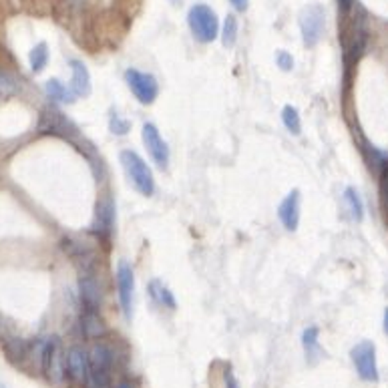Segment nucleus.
<instances>
[{"label":"nucleus","instance_id":"cd10ccee","mask_svg":"<svg viewBox=\"0 0 388 388\" xmlns=\"http://www.w3.org/2000/svg\"><path fill=\"white\" fill-rule=\"evenodd\" d=\"M276 63H278V67L282 69V71H292L294 69V58H292V54L285 51H280L276 54Z\"/></svg>","mask_w":388,"mask_h":388},{"label":"nucleus","instance_id":"2f4dec72","mask_svg":"<svg viewBox=\"0 0 388 388\" xmlns=\"http://www.w3.org/2000/svg\"><path fill=\"white\" fill-rule=\"evenodd\" d=\"M115 388H137V385L133 380H129V378H125V380H119Z\"/></svg>","mask_w":388,"mask_h":388},{"label":"nucleus","instance_id":"0eeeda50","mask_svg":"<svg viewBox=\"0 0 388 388\" xmlns=\"http://www.w3.org/2000/svg\"><path fill=\"white\" fill-rule=\"evenodd\" d=\"M352 363L356 366L358 376L366 382H376L378 380V366H376V346L370 340L358 342L352 352Z\"/></svg>","mask_w":388,"mask_h":388},{"label":"nucleus","instance_id":"4468645a","mask_svg":"<svg viewBox=\"0 0 388 388\" xmlns=\"http://www.w3.org/2000/svg\"><path fill=\"white\" fill-rule=\"evenodd\" d=\"M91 372H105L113 374V368L117 366V352L111 344L99 342L91 348Z\"/></svg>","mask_w":388,"mask_h":388},{"label":"nucleus","instance_id":"7ed1b4c3","mask_svg":"<svg viewBox=\"0 0 388 388\" xmlns=\"http://www.w3.org/2000/svg\"><path fill=\"white\" fill-rule=\"evenodd\" d=\"M41 368L47 374V378L56 387H61L63 380L67 378V352H63V346H61L58 338H49L45 342L43 366Z\"/></svg>","mask_w":388,"mask_h":388},{"label":"nucleus","instance_id":"aec40b11","mask_svg":"<svg viewBox=\"0 0 388 388\" xmlns=\"http://www.w3.org/2000/svg\"><path fill=\"white\" fill-rule=\"evenodd\" d=\"M344 204L348 207V211H350V215H352L354 222H363L364 204L363 200H360V195H358V191H356L354 187H346V189H344Z\"/></svg>","mask_w":388,"mask_h":388},{"label":"nucleus","instance_id":"72a5a7b5","mask_svg":"<svg viewBox=\"0 0 388 388\" xmlns=\"http://www.w3.org/2000/svg\"><path fill=\"white\" fill-rule=\"evenodd\" d=\"M2 97H4V93H2V91H0V101H2Z\"/></svg>","mask_w":388,"mask_h":388},{"label":"nucleus","instance_id":"2eb2a0df","mask_svg":"<svg viewBox=\"0 0 388 388\" xmlns=\"http://www.w3.org/2000/svg\"><path fill=\"white\" fill-rule=\"evenodd\" d=\"M71 91L75 93V97H89L91 95V75L89 69L85 67V63L80 61H71Z\"/></svg>","mask_w":388,"mask_h":388},{"label":"nucleus","instance_id":"393cba45","mask_svg":"<svg viewBox=\"0 0 388 388\" xmlns=\"http://www.w3.org/2000/svg\"><path fill=\"white\" fill-rule=\"evenodd\" d=\"M19 89H21L19 78L14 77L12 73L0 69V91H2L4 95H12V93H19Z\"/></svg>","mask_w":388,"mask_h":388},{"label":"nucleus","instance_id":"6e6552de","mask_svg":"<svg viewBox=\"0 0 388 388\" xmlns=\"http://www.w3.org/2000/svg\"><path fill=\"white\" fill-rule=\"evenodd\" d=\"M141 137H143V143L147 147V153L155 161L157 167L159 169H167V165H169V147L163 141L159 129L153 123H145L143 129H141Z\"/></svg>","mask_w":388,"mask_h":388},{"label":"nucleus","instance_id":"dca6fc26","mask_svg":"<svg viewBox=\"0 0 388 388\" xmlns=\"http://www.w3.org/2000/svg\"><path fill=\"white\" fill-rule=\"evenodd\" d=\"M149 296H151V300H153L155 304L163 306V308H169V310H175V308H177V302H175V298H173V292L163 284L161 280H151V282H149Z\"/></svg>","mask_w":388,"mask_h":388},{"label":"nucleus","instance_id":"b1692460","mask_svg":"<svg viewBox=\"0 0 388 388\" xmlns=\"http://www.w3.org/2000/svg\"><path fill=\"white\" fill-rule=\"evenodd\" d=\"M237 19H235V14H228L226 17V21H224V28H222V43H224V47H228V49H232L233 45H235V41H237Z\"/></svg>","mask_w":388,"mask_h":388},{"label":"nucleus","instance_id":"7c9ffc66","mask_svg":"<svg viewBox=\"0 0 388 388\" xmlns=\"http://www.w3.org/2000/svg\"><path fill=\"white\" fill-rule=\"evenodd\" d=\"M230 2L237 10H248V4H250V0H230Z\"/></svg>","mask_w":388,"mask_h":388},{"label":"nucleus","instance_id":"f3484780","mask_svg":"<svg viewBox=\"0 0 388 388\" xmlns=\"http://www.w3.org/2000/svg\"><path fill=\"white\" fill-rule=\"evenodd\" d=\"M80 330L87 338H99L105 334V324L99 312H83L80 316Z\"/></svg>","mask_w":388,"mask_h":388},{"label":"nucleus","instance_id":"bb28decb","mask_svg":"<svg viewBox=\"0 0 388 388\" xmlns=\"http://www.w3.org/2000/svg\"><path fill=\"white\" fill-rule=\"evenodd\" d=\"M109 129H111V133H115V135H127L131 129V123L127 119H121L117 113H113L111 119H109Z\"/></svg>","mask_w":388,"mask_h":388},{"label":"nucleus","instance_id":"4be33fe9","mask_svg":"<svg viewBox=\"0 0 388 388\" xmlns=\"http://www.w3.org/2000/svg\"><path fill=\"white\" fill-rule=\"evenodd\" d=\"M30 69H32V73H41L45 67H47V63H49V47L45 45V43H39L32 51H30Z\"/></svg>","mask_w":388,"mask_h":388},{"label":"nucleus","instance_id":"9d476101","mask_svg":"<svg viewBox=\"0 0 388 388\" xmlns=\"http://www.w3.org/2000/svg\"><path fill=\"white\" fill-rule=\"evenodd\" d=\"M67 376L78 382L85 385L91 376V356L83 346H73L67 352Z\"/></svg>","mask_w":388,"mask_h":388},{"label":"nucleus","instance_id":"a211bd4d","mask_svg":"<svg viewBox=\"0 0 388 388\" xmlns=\"http://www.w3.org/2000/svg\"><path fill=\"white\" fill-rule=\"evenodd\" d=\"M318 336H320V330L316 326H310L302 332V346H304V352H306V358L310 363H316L322 354L320 350V342H318Z\"/></svg>","mask_w":388,"mask_h":388},{"label":"nucleus","instance_id":"f8f14e48","mask_svg":"<svg viewBox=\"0 0 388 388\" xmlns=\"http://www.w3.org/2000/svg\"><path fill=\"white\" fill-rule=\"evenodd\" d=\"M278 217L288 232H296L300 224V191L292 189L278 207Z\"/></svg>","mask_w":388,"mask_h":388},{"label":"nucleus","instance_id":"f257e3e1","mask_svg":"<svg viewBox=\"0 0 388 388\" xmlns=\"http://www.w3.org/2000/svg\"><path fill=\"white\" fill-rule=\"evenodd\" d=\"M119 161L127 173V180L131 182V185L145 197L153 195L155 191V180H153V173L149 169V165L143 161V157L131 149H123L119 153Z\"/></svg>","mask_w":388,"mask_h":388},{"label":"nucleus","instance_id":"5701e85b","mask_svg":"<svg viewBox=\"0 0 388 388\" xmlns=\"http://www.w3.org/2000/svg\"><path fill=\"white\" fill-rule=\"evenodd\" d=\"M282 121H284V127L292 135H300L302 133V121H300V115H298V109L292 107V105H285L282 109Z\"/></svg>","mask_w":388,"mask_h":388},{"label":"nucleus","instance_id":"412c9836","mask_svg":"<svg viewBox=\"0 0 388 388\" xmlns=\"http://www.w3.org/2000/svg\"><path fill=\"white\" fill-rule=\"evenodd\" d=\"M6 354H8V358H10L12 363H23V360L28 358L30 348H28V344H26L25 340H21V338H10V340L6 342Z\"/></svg>","mask_w":388,"mask_h":388},{"label":"nucleus","instance_id":"20e7f679","mask_svg":"<svg viewBox=\"0 0 388 388\" xmlns=\"http://www.w3.org/2000/svg\"><path fill=\"white\" fill-rule=\"evenodd\" d=\"M324 28H326V14L324 8L320 4H308L302 8L300 12V32H302V41L306 47H316L322 36H324Z\"/></svg>","mask_w":388,"mask_h":388},{"label":"nucleus","instance_id":"f704fd0d","mask_svg":"<svg viewBox=\"0 0 388 388\" xmlns=\"http://www.w3.org/2000/svg\"><path fill=\"white\" fill-rule=\"evenodd\" d=\"M0 388H4V385H0Z\"/></svg>","mask_w":388,"mask_h":388},{"label":"nucleus","instance_id":"39448f33","mask_svg":"<svg viewBox=\"0 0 388 388\" xmlns=\"http://www.w3.org/2000/svg\"><path fill=\"white\" fill-rule=\"evenodd\" d=\"M39 131L47 133V135H56V137H65V139H73L77 137V125L63 115L56 107H45L41 113V121H39Z\"/></svg>","mask_w":388,"mask_h":388},{"label":"nucleus","instance_id":"473e14b6","mask_svg":"<svg viewBox=\"0 0 388 388\" xmlns=\"http://www.w3.org/2000/svg\"><path fill=\"white\" fill-rule=\"evenodd\" d=\"M385 334L388 336V308L385 310Z\"/></svg>","mask_w":388,"mask_h":388},{"label":"nucleus","instance_id":"a878e982","mask_svg":"<svg viewBox=\"0 0 388 388\" xmlns=\"http://www.w3.org/2000/svg\"><path fill=\"white\" fill-rule=\"evenodd\" d=\"M85 388H113L111 387V374H105V372H91L89 380L85 382Z\"/></svg>","mask_w":388,"mask_h":388},{"label":"nucleus","instance_id":"6ab92c4d","mask_svg":"<svg viewBox=\"0 0 388 388\" xmlns=\"http://www.w3.org/2000/svg\"><path fill=\"white\" fill-rule=\"evenodd\" d=\"M45 91L51 99L58 101V103H75V93L71 89H67L58 78H49L45 83Z\"/></svg>","mask_w":388,"mask_h":388},{"label":"nucleus","instance_id":"c85d7f7f","mask_svg":"<svg viewBox=\"0 0 388 388\" xmlns=\"http://www.w3.org/2000/svg\"><path fill=\"white\" fill-rule=\"evenodd\" d=\"M224 387H226V388H239V382H237V378L233 376L232 368H226V372H224Z\"/></svg>","mask_w":388,"mask_h":388},{"label":"nucleus","instance_id":"1a4fd4ad","mask_svg":"<svg viewBox=\"0 0 388 388\" xmlns=\"http://www.w3.org/2000/svg\"><path fill=\"white\" fill-rule=\"evenodd\" d=\"M117 288H119V302L125 318L129 320L133 314V294H135V274L129 261L121 259L117 266Z\"/></svg>","mask_w":388,"mask_h":388},{"label":"nucleus","instance_id":"9b49d317","mask_svg":"<svg viewBox=\"0 0 388 388\" xmlns=\"http://www.w3.org/2000/svg\"><path fill=\"white\" fill-rule=\"evenodd\" d=\"M91 230L97 233L99 237L109 239L115 230V204L111 197H105L97 204V211H95V219Z\"/></svg>","mask_w":388,"mask_h":388},{"label":"nucleus","instance_id":"423d86ee","mask_svg":"<svg viewBox=\"0 0 388 388\" xmlns=\"http://www.w3.org/2000/svg\"><path fill=\"white\" fill-rule=\"evenodd\" d=\"M125 83L131 89V93L135 95V99L143 105L155 103L157 95H159V83L153 75L149 73H141L137 69H127L125 71Z\"/></svg>","mask_w":388,"mask_h":388},{"label":"nucleus","instance_id":"c756f323","mask_svg":"<svg viewBox=\"0 0 388 388\" xmlns=\"http://www.w3.org/2000/svg\"><path fill=\"white\" fill-rule=\"evenodd\" d=\"M352 4H354V0H338V6L342 12H348L352 8Z\"/></svg>","mask_w":388,"mask_h":388},{"label":"nucleus","instance_id":"f03ea898","mask_svg":"<svg viewBox=\"0 0 388 388\" xmlns=\"http://www.w3.org/2000/svg\"><path fill=\"white\" fill-rule=\"evenodd\" d=\"M187 23L191 34L200 43H213L219 36V21L217 14L207 4H193L187 14Z\"/></svg>","mask_w":388,"mask_h":388},{"label":"nucleus","instance_id":"ddd939ff","mask_svg":"<svg viewBox=\"0 0 388 388\" xmlns=\"http://www.w3.org/2000/svg\"><path fill=\"white\" fill-rule=\"evenodd\" d=\"M78 296H80L83 310L85 312L101 310V285L91 274L80 276V280H78Z\"/></svg>","mask_w":388,"mask_h":388}]
</instances>
